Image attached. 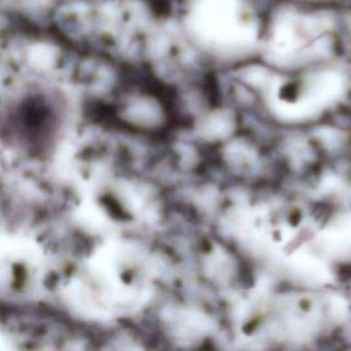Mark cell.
Wrapping results in <instances>:
<instances>
[{"instance_id": "1", "label": "cell", "mask_w": 351, "mask_h": 351, "mask_svg": "<svg viewBox=\"0 0 351 351\" xmlns=\"http://www.w3.org/2000/svg\"><path fill=\"white\" fill-rule=\"evenodd\" d=\"M43 259L29 250H0V296L11 300L32 298L44 280Z\"/></svg>"}]
</instances>
